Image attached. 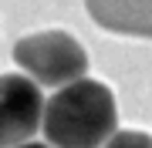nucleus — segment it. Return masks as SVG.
I'll return each instance as SVG.
<instances>
[{
  "label": "nucleus",
  "mask_w": 152,
  "mask_h": 148,
  "mask_svg": "<svg viewBox=\"0 0 152 148\" xmlns=\"http://www.w3.org/2000/svg\"><path fill=\"white\" fill-rule=\"evenodd\" d=\"M14 61L37 88H64L85 77L88 51L68 30H37L14 44Z\"/></svg>",
  "instance_id": "nucleus-2"
},
{
  "label": "nucleus",
  "mask_w": 152,
  "mask_h": 148,
  "mask_svg": "<svg viewBox=\"0 0 152 148\" xmlns=\"http://www.w3.org/2000/svg\"><path fill=\"white\" fill-rule=\"evenodd\" d=\"M44 98L27 74H0V148L27 145L41 131Z\"/></svg>",
  "instance_id": "nucleus-3"
},
{
  "label": "nucleus",
  "mask_w": 152,
  "mask_h": 148,
  "mask_svg": "<svg viewBox=\"0 0 152 148\" xmlns=\"http://www.w3.org/2000/svg\"><path fill=\"white\" fill-rule=\"evenodd\" d=\"M98 27L125 37H152V0H85Z\"/></svg>",
  "instance_id": "nucleus-4"
},
{
  "label": "nucleus",
  "mask_w": 152,
  "mask_h": 148,
  "mask_svg": "<svg viewBox=\"0 0 152 148\" xmlns=\"http://www.w3.org/2000/svg\"><path fill=\"white\" fill-rule=\"evenodd\" d=\"M102 148H152V138L142 131H115Z\"/></svg>",
  "instance_id": "nucleus-5"
},
{
  "label": "nucleus",
  "mask_w": 152,
  "mask_h": 148,
  "mask_svg": "<svg viewBox=\"0 0 152 148\" xmlns=\"http://www.w3.org/2000/svg\"><path fill=\"white\" fill-rule=\"evenodd\" d=\"M41 131L51 148H102L118 131L115 94L105 81L78 77L44 101Z\"/></svg>",
  "instance_id": "nucleus-1"
},
{
  "label": "nucleus",
  "mask_w": 152,
  "mask_h": 148,
  "mask_svg": "<svg viewBox=\"0 0 152 148\" xmlns=\"http://www.w3.org/2000/svg\"><path fill=\"white\" fill-rule=\"evenodd\" d=\"M17 148H51V145H41V142H27V145H17Z\"/></svg>",
  "instance_id": "nucleus-6"
}]
</instances>
